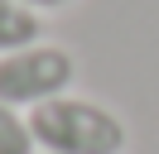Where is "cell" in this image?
Wrapping results in <instances>:
<instances>
[{"instance_id":"1","label":"cell","mask_w":159,"mask_h":154,"mask_svg":"<svg viewBox=\"0 0 159 154\" xmlns=\"http://www.w3.org/2000/svg\"><path fill=\"white\" fill-rule=\"evenodd\" d=\"M39 154H125L130 130L111 106L92 96H53L29 111Z\"/></svg>"},{"instance_id":"5","label":"cell","mask_w":159,"mask_h":154,"mask_svg":"<svg viewBox=\"0 0 159 154\" xmlns=\"http://www.w3.org/2000/svg\"><path fill=\"white\" fill-rule=\"evenodd\" d=\"M15 5H24V10H68V5H77V0H15Z\"/></svg>"},{"instance_id":"2","label":"cell","mask_w":159,"mask_h":154,"mask_svg":"<svg viewBox=\"0 0 159 154\" xmlns=\"http://www.w3.org/2000/svg\"><path fill=\"white\" fill-rule=\"evenodd\" d=\"M72 77H77V63H72L68 48L58 43H29L20 53L0 58V101L5 106H43L53 96H68Z\"/></svg>"},{"instance_id":"3","label":"cell","mask_w":159,"mask_h":154,"mask_svg":"<svg viewBox=\"0 0 159 154\" xmlns=\"http://www.w3.org/2000/svg\"><path fill=\"white\" fill-rule=\"evenodd\" d=\"M29 43H43V19L34 10L15 5V0H0V58L20 53Z\"/></svg>"},{"instance_id":"4","label":"cell","mask_w":159,"mask_h":154,"mask_svg":"<svg viewBox=\"0 0 159 154\" xmlns=\"http://www.w3.org/2000/svg\"><path fill=\"white\" fill-rule=\"evenodd\" d=\"M0 154H39L34 130H29V116H20L5 101H0Z\"/></svg>"}]
</instances>
